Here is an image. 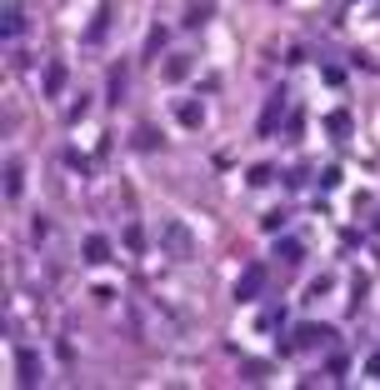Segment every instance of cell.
<instances>
[{"label": "cell", "instance_id": "7c38bea8", "mask_svg": "<svg viewBox=\"0 0 380 390\" xmlns=\"http://www.w3.org/2000/svg\"><path fill=\"white\" fill-rule=\"evenodd\" d=\"M111 105H121L125 100V66H116V75H111V95H105Z\"/></svg>", "mask_w": 380, "mask_h": 390}, {"label": "cell", "instance_id": "9a60e30c", "mask_svg": "<svg viewBox=\"0 0 380 390\" xmlns=\"http://www.w3.org/2000/svg\"><path fill=\"white\" fill-rule=\"evenodd\" d=\"M20 25H25V11L20 6H6V35H16Z\"/></svg>", "mask_w": 380, "mask_h": 390}, {"label": "cell", "instance_id": "52a82bcc", "mask_svg": "<svg viewBox=\"0 0 380 390\" xmlns=\"http://www.w3.org/2000/svg\"><path fill=\"white\" fill-rule=\"evenodd\" d=\"M130 145H135V150H160V145H166V140H160V130H155V126H135V135H130Z\"/></svg>", "mask_w": 380, "mask_h": 390}, {"label": "cell", "instance_id": "5bb4252c", "mask_svg": "<svg viewBox=\"0 0 380 390\" xmlns=\"http://www.w3.org/2000/svg\"><path fill=\"white\" fill-rule=\"evenodd\" d=\"M281 260H286V265H300V260H305V245H295V240H281Z\"/></svg>", "mask_w": 380, "mask_h": 390}, {"label": "cell", "instance_id": "30bf717a", "mask_svg": "<svg viewBox=\"0 0 380 390\" xmlns=\"http://www.w3.org/2000/svg\"><path fill=\"white\" fill-rule=\"evenodd\" d=\"M190 75V55H171L166 61V80H185Z\"/></svg>", "mask_w": 380, "mask_h": 390}, {"label": "cell", "instance_id": "2e32d148", "mask_svg": "<svg viewBox=\"0 0 380 390\" xmlns=\"http://www.w3.org/2000/svg\"><path fill=\"white\" fill-rule=\"evenodd\" d=\"M331 135H336V140L350 135V116H345V110H341V116H331Z\"/></svg>", "mask_w": 380, "mask_h": 390}, {"label": "cell", "instance_id": "e0dca14e", "mask_svg": "<svg viewBox=\"0 0 380 390\" xmlns=\"http://www.w3.org/2000/svg\"><path fill=\"white\" fill-rule=\"evenodd\" d=\"M270 176H276V171H270V165H255V171H250V185H265Z\"/></svg>", "mask_w": 380, "mask_h": 390}, {"label": "cell", "instance_id": "8fae6325", "mask_svg": "<svg viewBox=\"0 0 380 390\" xmlns=\"http://www.w3.org/2000/svg\"><path fill=\"white\" fill-rule=\"evenodd\" d=\"M105 30H111V11L100 6V11H95V20H90V30H85V40H100Z\"/></svg>", "mask_w": 380, "mask_h": 390}, {"label": "cell", "instance_id": "ba28073f", "mask_svg": "<svg viewBox=\"0 0 380 390\" xmlns=\"http://www.w3.org/2000/svg\"><path fill=\"white\" fill-rule=\"evenodd\" d=\"M176 116H180V126H200L205 121V105L200 100H185V105H176Z\"/></svg>", "mask_w": 380, "mask_h": 390}, {"label": "cell", "instance_id": "277c9868", "mask_svg": "<svg viewBox=\"0 0 380 390\" xmlns=\"http://www.w3.org/2000/svg\"><path fill=\"white\" fill-rule=\"evenodd\" d=\"M281 116H286V95L276 90L265 100V116H260V135H276V126H281Z\"/></svg>", "mask_w": 380, "mask_h": 390}, {"label": "cell", "instance_id": "ac0fdd59", "mask_svg": "<svg viewBox=\"0 0 380 390\" xmlns=\"http://www.w3.org/2000/svg\"><path fill=\"white\" fill-rule=\"evenodd\" d=\"M370 375H375V380H380V351H375V355H370Z\"/></svg>", "mask_w": 380, "mask_h": 390}, {"label": "cell", "instance_id": "9c48e42d", "mask_svg": "<svg viewBox=\"0 0 380 390\" xmlns=\"http://www.w3.org/2000/svg\"><path fill=\"white\" fill-rule=\"evenodd\" d=\"M20 185H25V171H20V160H11V165H6V195L16 200V195H20Z\"/></svg>", "mask_w": 380, "mask_h": 390}, {"label": "cell", "instance_id": "7a4b0ae2", "mask_svg": "<svg viewBox=\"0 0 380 390\" xmlns=\"http://www.w3.org/2000/svg\"><path fill=\"white\" fill-rule=\"evenodd\" d=\"M325 341H331V330H325V325H300V330H290L286 351H295V346H325Z\"/></svg>", "mask_w": 380, "mask_h": 390}, {"label": "cell", "instance_id": "5b68a950", "mask_svg": "<svg viewBox=\"0 0 380 390\" xmlns=\"http://www.w3.org/2000/svg\"><path fill=\"white\" fill-rule=\"evenodd\" d=\"M260 286H265V270H260V265H250L240 281H235V300H255V291H260Z\"/></svg>", "mask_w": 380, "mask_h": 390}, {"label": "cell", "instance_id": "4fadbf2b", "mask_svg": "<svg viewBox=\"0 0 380 390\" xmlns=\"http://www.w3.org/2000/svg\"><path fill=\"white\" fill-rule=\"evenodd\" d=\"M61 85H66V66H50L45 71V95H61Z\"/></svg>", "mask_w": 380, "mask_h": 390}, {"label": "cell", "instance_id": "3957f363", "mask_svg": "<svg viewBox=\"0 0 380 390\" xmlns=\"http://www.w3.org/2000/svg\"><path fill=\"white\" fill-rule=\"evenodd\" d=\"M160 240H166V250H171V255H180V260L195 250V240H190V231H185V226H166V236H160Z\"/></svg>", "mask_w": 380, "mask_h": 390}, {"label": "cell", "instance_id": "8992f818", "mask_svg": "<svg viewBox=\"0 0 380 390\" xmlns=\"http://www.w3.org/2000/svg\"><path fill=\"white\" fill-rule=\"evenodd\" d=\"M80 255H85L90 265H100V260H111V240H105V236H85V245H80Z\"/></svg>", "mask_w": 380, "mask_h": 390}, {"label": "cell", "instance_id": "6da1fadb", "mask_svg": "<svg viewBox=\"0 0 380 390\" xmlns=\"http://www.w3.org/2000/svg\"><path fill=\"white\" fill-rule=\"evenodd\" d=\"M16 375H20V385H40V355L30 346L16 351Z\"/></svg>", "mask_w": 380, "mask_h": 390}]
</instances>
